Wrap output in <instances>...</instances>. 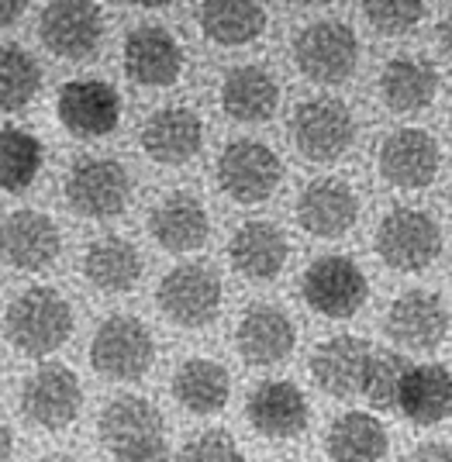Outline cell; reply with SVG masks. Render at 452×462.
<instances>
[{"label":"cell","instance_id":"obj_1","mask_svg":"<svg viewBox=\"0 0 452 462\" xmlns=\"http://www.w3.org/2000/svg\"><path fill=\"white\" fill-rule=\"evenodd\" d=\"M7 342L18 348L21 356H52L73 335V308L52 287H28L18 300L7 308L4 318Z\"/></svg>","mask_w":452,"mask_h":462},{"label":"cell","instance_id":"obj_2","mask_svg":"<svg viewBox=\"0 0 452 462\" xmlns=\"http://www.w3.org/2000/svg\"><path fill=\"white\" fill-rule=\"evenodd\" d=\"M100 442L118 462H156L166 452V424L145 397H115L100 414Z\"/></svg>","mask_w":452,"mask_h":462},{"label":"cell","instance_id":"obj_3","mask_svg":"<svg viewBox=\"0 0 452 462\" xmlns=\"http://www.w3.org/2000/svg\"><path fill=\"white\" fill-rule=\"evenodd\" d=\"M152 363H156L152 331L132 314H111L90 342V366L104 380L132 383V380H142L152 369Z\"/></svg>","mask_w":452,"mask_h":462},{"label":"cell","instance_id":"obj_4","mask_svg":"<svg viewBox=\"0 0 452 462\" xmlns=\"http://www.w3.org/2000/svg\"><path fill=\"white\" fill-rule=\"evenodd\" d=\"M294 62L300 77L321 87H338L355 73L359 62V39L349 24L342 21H311L297 32Z\"/></svg>","mask_w":452,"mask_h":462},{"label":"cell","instance_id":"obj_5","mask_svg":"<svg viewBox=\"0 0 452 462\" xmlns=\"http://www.w3.org/2000/svg\"><path fill=\"white\" fill-rule=\"evenodd\" d=\"M442 252V228L429 211L393 208L376 228V255L397 273L429 270Z\"/></svg>","mask_w":452,"mask_h":462},{"label":"cell","instance_id":"obj_6","mask_svg":"<svg viewBox=\"0 0 452 462\" xmlns=\"http://www.w3.org/2000/svg\"><path fill=\"white\" fill-rule=\"evenodd\" d=\"M283 180L280 155L256 138H235L217 155V187L235 204H263L270 200Z\"/></svg>","mask_w":452,"mask_h":462},{"label":"cell","instance_id":"obj_7","mask_svg":"<svg viewBox=\"0 0 452 462\" xmlns=\"http://www.w3.org/2000/svg\"><path fill=\"white\" fill-rule=\"evenodd\" d=\"M294 149L308 162H335L355 142V117L338 97H311L291 117Z\"/></svg>","mask_w":452,"mask_h":462},{"label":"cell","instance_id":"obj_8","mask_svg":"<svg viewBox=\"0 0 452 462\" xmlns=\"http://www.w3.org/2000/svg\"><path fill=\"white\" fill-rule=\"evenodd\" d=\"M159 310L180 328H208L221 310V276L204 263L173 266L156 287Z\"/></svg>","mask_w":452,"mask_h":462},{"label":"cell","instance_id":"obj_9","mask_svg":"<svg viewBox=\"0 0 452 462\" xmlns=\"http://www.w3.org/2000/svg\"><path fill=\"white\" fill-rule=\"evenodd\" d=\"M300 297L304 304L321 318H353L366 304L370 283L366 273L355 266L349 255H321L300 276Z\"/></svg>","mask_w":452,"mask_h":462},{"label":"cell","instance_id":"obj_10","mask_svg":"<svg viewBox=\"0 0 452 462\" xmlns=\"http://www.w3.org/2000/svg\"><path fill=\"white\" fill-rule=\"evenodd\" d=\"M132 200V180L118 159H79L66 176V204L79 217H118Z\"/></svg>","mask_w":452,"mask_h":462},{"label":"cell","instance_id":"obj_11","mask_svg":"<svg viewBox=\"0 0 452 462\" xmlns=\"http://www.w3.org/2000/svg\"><path fill=\"white\" fill-rule=\"evenodd\" d=\"M45 49L60 59H90L104 39V14L94 0H49L39 18Z\"/></svg>","mask_w":452,"mask_h":462},{"label":"cell","instance_id":"obj_12","mask_svg":"<svg viewBox=\"0 0 452 462\" xmlns=\"http://www.w3.org/2000/svg\"><path fill=\"white\" fill-rule=\"evenodd\" d=\"M62 252L56 221L42 211H14L0 221V259L18 273L49 270Z\"/></svg>","mask_w":452,"mask_h":462},{"label":"cell","instance_id":"obj_13","mask_svg":"<svg viewBox=\"0 0 452 462\" xmlns=\"http://www.w3.org/2000/svg\"><path fill=\"white\" fill-rule=\"evenodd\" d=\"M83 407V386L66 366H45L32 373L21 386V414L45 431H60L77 421Z\"/></svg>","mask_w":452,"mask_h":462},{"label":"cell","instance_id":"obj_14","mask_svg":"<svg viewBox=\"0 0 452 462\" xmlns=\"http://www.w3.org/2000/svg\"><path fill=\"white\" fill-rule=\"evenodd\" d=\"M376 166H380V176L397 190H421L438 176L442 152H438V142L429 132L397 128L380 142Z\"/></svg>","mask_w":452,"mask_h":462},{"label":"cell","instance_id":"obj_15","mask_svg":"<svg viewBox=\"0 0 452 462\" xmlns=\"http://www.w3.org/2000/svg\"><path fill=\"white\" fill-rule=\"evenodd\" d=\"M56 115L62 128L77 138H104L118 128L121 97L104 79H69L60 90Z\"/></svg>","mask_w":452,"mask_h":462},{"label":"cell","instance_id":"obj_16","mask_svg":"<svg viewBox=\"0 0 452 462\" xmlns=\"http://www.w3.org/2000/svg\"><path fill=\"white\" fill-rule=\"evenodd\" d=\"M183 62V45L162 24H138L125 39V73L138 87H173Z\"/></svg>","mask_w":452,"mask_h":462},{"label":"cell","instance_id":"obj_17","mask_svg":"<svg viewBox=\"0 0 452 462\" xmlns=\"http://www.w3.org/2000/svg\"><path fill=\"white\" fill-rule=\"evenodd\" d=\"M359 221V197L349 180L321 176L297 197V225L315 238H342Z\"/></svg>","mask_w":452,"mask_h":462},{"label":"cell","instance_id":"obj_18","mask_svg":"<svg viewBox=\"0 0 452 462\" xmlns=\"http://www.w3.org/2000/svg\"><path fill=\"white\" fill-rule=\"evenodd\" d=\"M383 331L404 348H438L449 335V310L432 290H408L387 308Z\"/></svg>","mask_w":452,"mask_h":462},{"label":"cell","instance_id":"obj_19","mask_svg":"<svg viewBox=\"0 0 452 462\" xmlns=\"http://www.w3.org/2000/svg\"><path fill=\"white\" fill-rule=\"evenodd\" d=\"M245 418L253 424V431H259L263 439L287 442L308 428L311 407H308V397L291 380H270L249 393Z\"/></svg>","mask_w":452,"mask_h":462},{"label":"cell","instance_id":"obj_20","mask_svg":"<svg viewBox=\"0 0 452 462\" xmlns=\"http://www.w3.org/2000/svg\"><path fill=\"white\" fill-rule=\"evenodd\" d=\"M235 346L249 366H276L291 359L297 346V328L287 310L273 304H253L238 321Z\"/></svg>","mask_w":452,"mask_h":462},{"label":"cell","instance_id":"obj_21","mask_svg":"<svg viewBox=\"0 0 452 462\" xmlns=\"http://www.w3.org/2000/svg\"><path fill=\"white\" fill-rule=\"evenodd\" d=\"M145 155L159 166H183L200 152L204 142V121L190 107H159L138 132Z\"/></svg>","mask_w":452,"mask_h":462},{"label":"cell","instance_id":"obj_22","mask_svg":"<svg viewBox=\"0 0 452 462\" xmlns=\"http://www.w3.org/2000/svg\"><path fill=\"white\" fill-rule=\"evenodd\" d=\"M370 359H374V352H370V346L363 338L338 335V338H328V342H321L315 348L311 376H315V383L325 393H332L338 401H349L355 393H363Z\"/></svg>","mask_w":452,"mask_h":462},{"label":"cell","instance_id":"obj_23","mask_svg":"<svg viewBox=\"0 0 452 462\" xmlns=\"http://www.w3.org/2000/svg\"><path fill=\"white\" fill-rule=\"evenodd\" d=\"M149 231L159 249L166 252H197L211 235V217L194 193H166L149 214Z\"/></svg>","mask_w":452,"mask_h":462},{"label":"cell","instance_id":"obj_24","mask_svg":"<svg viewBox=\"0 0 452 462\" xmlns=\"http://www.w3.org/2000/svg\"><path fill=\"white\" fill-rule=\"evenodd\" d=\"M287 255H291V242L273 221H245L228 242V259L235 273L256 283L276 280L287 266Z\"/></svg>","mask_w":452,"mask_h":462},{"label":"cell","instance_id":"obj_25","mask_svg":"<svg viewBox=\"0 0 452 462\" xmlns=\"http://www.w3.org/2000/svg\"><path fill=\"white\" fill-rule=\"evenodd\" d=\"M280 83L263 66H235L221 79V111L238 125H263L276 115Z\"/></svg>","mask_w":452,"mask_h":462},{"label":"cell","instance_id":"obj_26","mask_svg":"<svg viewBox=\"0 0 452 462\" xmlns=\"http://www.w3.org/2000/svg\"><path fill=\"white\" fill-rule=\"evenodd\" d=\"M397 411L408 418V421L421 424V428H432L452 418V373L438 363L429 366H411L401 386V401Z\"/></svg>","mask_w":452,"mask_h":462},{"label":"cell","instance_id":"obj_27","mask_svg":"<svg viewBox=\"0 0 452 462\" xmlns=\"http://www.w3.org/2000/svg\"><path fill=\"white\" fill-rule=\"evenodd\" d=\"M438 94V73L429 59L397 56L380 73V100L393 115H414Z\"/></svg>","mask_w":452,"mask_h":462},{"label":"cell","instance_id":"obj_28","mask_svg":"<svg viewBox=\"0 0 452 462\" xmlns=\"http://www.w3.org/2000/svg\"><path fill=\"white\" fill-rule=\"evenodd\" d=\"M197 21L215 45L238 49L266 32V7L263 0H200Z\"/></svg>","mask_w":452,"mask_h":462},{"label":"cell","instance_id":"obj_29","mask_svg":"<svg viewBox=\"0 0 452 462\" xmlns=\"http://www.w3.org/2000/svg\"><path fill=\"white\" fill-rule=\"evenodd\" d=\"M83 276L104 293H128L142 280V255L128 238L104 235L83 252Z\"/></svg>","mask_w":452,"mask_h":462},{"label":"cell","instance_id":"obj_30","mask_svg":"<svg viewBox=\"0 0 452 462\" xmlns=\"http://www.w3.org/2000/svg\"><path fill=\"white\" fill-rule=\"evenodd\" d=\"M232 380L228 369L215 359H187L173 376V397L183 411H190L197 418H211L228 404Z\"/></svg>","mask_w":452,"mask_h":462},{"label":"cell","instance_id":"obj_31","mask_svg":"<svg viewBox=\"0 0 452 462\" xmlns=\"http://www.w3.org/2000/svg\"><path fill=\"white\" fill-rule=\"evenodd\" d=\"M325 445L332 462H380L391 448V435L374 414L349 411L332 421Z\"/></svg>","mask_w":452,"mask_h":462},{"label":"cell","instance_id":"obj_32","mask_svg":"<svg viewBox=\"0 0 452 462\" xmlns=\"http://www.w3.org/2000/svg\"><path fill=\"white\" fill-rule=\"evenodd\" d=\"M42 170V142L24 128H0V190L21 193Z\"/></svg>","mask_w":452,"mask_h":462},{"label":"cell","instance_id":"obj_33","mask_svg":"<svg viewBox=\"0 0 452 462\" xmlns=\"http://www.w3.org/2000/svg\"><path fill=\"white\" fill-rule=\"evenodd\" d=\"M42 90V69L21 45H0V111H24Z\"/></svg>","mask_w":452,"mask_h":462},{"label":"cell","instance_id":"obj_34","mask_svg":"<svg viewBox=\"0 0 452 462\" xmlns=\"http://www.w3.org/2000/svg\"><path fill=\"white\" fill-rule=\"evenodd\" d=\"M411 363L397 352H380L370 359V369H366V383H363V393L366 401L376 407V411H393L397 401H401V386H404V376H408Z\"/></svg>","mask_w":452,"mask_h":462},{"label":"cell","instance_id":"obj_35","mask_svg":"<svg viewBox=\"0 0 452 462\" xmlns=\"http://www.w3.org/2000/svg\"><path fill=\"white\" fill-rule=\"evenodd\" d=\"M363 14L380 35H408L425 18V0H363Z\"/></svg>","mask_w":452,"mask_h":462},{"label":"cell","instance_id":"obj_36","mask_svg":"<svg viewBox=\"0 0 452 462\" xmlns=\"http://www.w3.org/2000/svg\"><path fill=\"white\" fill-rule=\"evenodd\" d=\"M177 462H245L242 448L225 428H208L194 439H187L177 452Z\"/></svg>","mask_w":452,"mask_h":462},{"label":"cell","instance_id":"obj_37","mask_svg":"<svg viewBox=\"0 0 452 462\" xmlns=\"http://www.w3.org/2000/svg\"><path fill=\"white\" fill-rule=\"evenodd\" d=\"M408 462H452V445L446 442H425L418 445Z\"/></svg>","mask_w":452,"mask_h":462},{"label":"cell","instance_id":"obj_38","mask_svg":"<svg viewBox=\"0 0 452 462\" xmlns=\"http://www.w3.org/2000/svg\"><path fill=\"white\" fill-rule=\"evenodd\" d=\"M28 7V0H0V28L14 24L21 18V11Z\"/></svg>","mask_w":452,"mask_h":462},{"label":"cell","instance_id":"obj_39","mask_svg":"<svg viewBox=\"0 0 452 462\" xmlns=\"http://www.w3.org/2000/svg\"><path fill=\"white\" fill-rule=\"evenodd\" d=\"M11 452H14V435L7 424H0V462H11Z\"/></svg>","mask_w":452,"mask_h":462},{"label":"cell","instance_id":"obj_40","mask_svg":"<svg viewBox=\"0 0 452 462\" xmlns=\"http://www.w3.org/2000/svg\"><path fill=\"white\" fill-rule=\"evenodd\" d=\"M438 42H442V52L452 59V14L438 24Z\"/></svg>","mask_w":452,"mask_h":462},{"label":"cell","instance_id":"obj_41","mask_svg":"<svg viewBox=\"0 0 452 462\" xmlns=\"http://www.w3.org/2000/svg\"><path fill=\"white\" fill-rule=\"evenodd\" d=\"M125 4H135V7H166L173 0H125Z\"/></svg>","mask_w":452,"mask_h":462},{"label":"cell","instance_id":"obj_42","mask_svg":"<svg viewBox=\"0 0 452 462\" xmlns=\"http://www.w3.org/2000/svg\"><path fill=\"white\" fill-rule=\"evenodd\" d=\"M39 462H79V459L66 456V452H52V456H45V459H39Z\"/></svg>","mask_w":452,"mask_h":462},{"label":"cell","instance_id":"obj_43","mask_svg":"<svg viewBox=\"0 0 452 462\" xmlns=\"http://www.w3.org/2000/svg\"><path fill=\"white\" fill-rule=\"evenodd\" d=\"M294 4H308V7H315V4H328V0H294Z\"/></svg>","mask_w":452,"mask_h":462},{"label":"cell","instance_id":"obj_44","mask_svg":"<svg viewBox=\"0 0 452 462\" xmlns=\"http://www.w3.org/2000/svg\"><path fill=\"white\" fill-rule=\"evenodd\" d=\"M449 125H452V111H449Z\"/></svg>","mask_w":452,"mask_h":462},{"label":"cell","instance_id":"obj_45","mask_svg":"<svg viewBox=\"0 0 452 462\" xmlns=\"http://www.w3.org/2000/svg\"><path fill=\"white\" fill-rule=\"evenodd\" d=\"M283 462H297V459H283Z\"/></svg>","mask_w":452,"mask_h":462}]
</instances>
